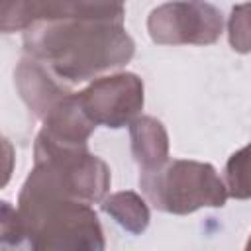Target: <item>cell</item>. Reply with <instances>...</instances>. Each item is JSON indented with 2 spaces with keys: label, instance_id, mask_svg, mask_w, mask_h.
<instances>
[{
  "label": "cell",
  "instance_id": "ba28073f",
  "mask_svg": "<svg viewBox=\"0 0 251 251\" xmlns=\"http://www.w3.org/2000/svg\"><path fill=\"white\" fill-rule=\"evenodd\" d=\"M96 124L86 116L80 106L78 92H71L45 120L35 137V143L57 149H80L88 147Z\"/></svg>",
  "mask_w": 251,
  "mask_h": 251
},
{
  "label": "cell",
  "instance_id": "277c9868",
  "mask_svg": "<svg viewBox=\"0 0 251 251\" xmlns=\"http://www.w3.org/2000/svg\"><path fill=\"white\" fill-rule=\"evenodd\" d=\"M33 173H37L59 194L84 202H104L110 190V167L88 147L57 149L41 143L33 145Z\"/></svg>",
  "mask_w": 251,
  "mask_h": 251
},
{
  "label": "cell",
  "instance_id": "30bf717a",
  "mask_svg": "<svg viewBox=\"0 0 251 251\" xmlns=\"http://www.w3.org/2000/svg\"><path fill=\"white\" fill-rule=\"evenodd\" d=\"M102 210L133 235L143 233L151 222L147 202L133 190H122L106 196L102 202Z\"/></svg>",
  "mask_w": 251,
  "mask_h": 251
},
{
  "label": "cell",
  "instance_id": "3957f363",
  "mask_svg": "<svg viewBox=\"0 0 251 251\" xmlns=\"http://www.w3.org/2000/svg\"><path fill=\"white\" fill-rule=\"evenodd\" d=\"M145 198L165 214H192L200 208H220L227 200L226 182L210 163L173 159L163 167L139 173Z\"/></svg>",
  "mask_w": 251,
  "mask_h": 251
},
{
  "label": "cell",
  "instance_id": "8992f818",
  "mask_svg": "<svg viewBox=\"0 0 251 251\" xmlns=\"http://www.w3.org/2000/svg\"><path fill=\"white\" fill-rule=\"evenodd\" d=\"M86 116L112 129L129 126L143 108V82L133 73H116L92 80L78 92Z\"/></svg>",
  "mask_w": 251,
  "mask_h": 251
},
{
  "label": "cell",
  "instance_id": "7c38bea8",
  "mask_svg": "<svg viewBox=\"0 0 251 251\" xmlns=\"http://www.w3.org/2000/svg\"><path fill=\"white\" fill-rule=\"evenodd\" d=\"M2 231H0V251H35L29 233L25 231L18 210L10 202H2L0 216Z\"/></svg>",
  "mask_w": 251,
  "mask_h": 251
},
{
  "label": "cell",
  "instance_id": "5bb4252c",
  "mask_svg": "<svg viewBox=\"0 0 251 251\" xmlns=\"http://www.w3.org/2000/svg\"><path fill=\"white\" fill-rule=\"evenodd\" d=\"M245 251H251V237H249V241H247V245H245Z\"/></svg>",
  "mask_w": 251,
  "mask_h": 251
},
{
  "label": "cell",
  "instance_id": "9c48e42d",
  "mask_svg": "<svg viewBox=\"0 0 251 251\" xmlns=\"http://www.w3.org/2000/svg\"><path fill=\"white\" fill-rule=\"evenodd\" d=\"M131 155L139 173L155 171L169 161V135L165 126L153 116H139L129 126Z\"/></svg>",
  "mask_w": 251,
  "mask_h": 251
},
{
  "label": "cell",
  "instance_id": "5b68a950",
  "mask_svg": "<svg viewBox=\"0 0 251 251\" xmlns=\"http://www.w3.org/2000/svg\"><path fill=\"white\" fill-rule=\"evenodd\" d=\"M222 29L224 16L208 2H167L147 18V31L159 45H210Z\"/></svg>",
  "mask_w": 251,
  "mask_h": 251
},
{
  "label": "cell",
  "instance_id": "6da1fadb",
  "mask_svg": "<svg viewBox=\"0 0 251 251\" xmlns=\"http://www.w3.org/2000/svg\"><path fill=\"white\" fill-rule=\"evenodd\" d=\"M124 14L110 2H2L0 29L24 31L25 55L63 82H84L131 61L135 43Z\"/></svg>",
  "mask_w": 251,
  "mask_h": 251
},
{
  "label": "cell",
  "instance_id": "4fadbf2b",
  "mask_svg": "<svg viewBox=\"0 0 251 251\" xmlns=\"http://www.w3.org/2000/svg\"><path fill=\"white\" fill-rule=\"evenodd\" d=\"M227 39L233 51L251 53V4H237L231 8L227 20Z\"/></svg>",
  "mask_w": 251,
  "mask_h": 251
},
{
  "label": "cell",
  "instance_id": "52a82bcc",
  "mask_svg": "<svg viewBox=\"0 0 251 251\" xmlns=\"http://www.w3.org/2000/svg\"><path fill=\"white\" fill-rule=\"evenodd\" d=\"M14 82L29 114L41 122L73 92L61 84L45 65L29 55L20 59L14 71Z\"/></svg>",
  "mask_w": 251,
  "mask_h": 251
},
{
  "label": "cell",
  "instance_id": "7a4b0ae2",
  "mask_svg": "<svg viewBox=\"0 0 251 251\" xmlns=\"http://www.w3.org/2000/svg\"><path fill=\"white\" fill-rule=\"evenodd\" d=\"M18 216L35 251H104V231L92 206L53 190L29 171L18 196Z\"/></svg>",
  "mask_w": 251,
  "mask_h": 251
},
{
  "label": "cell",
  "instance_id": "8fae6325",
  "mask_svg": "<svg viewBox=\"0 0 251 251\" xmlns=\"http://www.w3.org/2000/svg\"><path fill=\"white\" fill-rule=\"evenodd\" d=\"M224 182L231 198H251V143H247L227 159L224 169Z\"/></svg>",
  "mask_w": 251,
  "mask_h": 251
}]
</instances>
